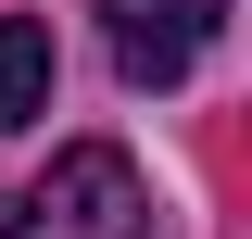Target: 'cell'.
Wrapping results in <instances>:
<instances>
[{
    "mask_svg": "<svg viewBox=\"0 0 252 239\" xmlns=\"http://www.w3.org/2000/svg\"><path fill=\"white\" fill-rule=\"evenodd\" d=\"M139 227H152V189L114 139L51 151V177L26 189V239H139Z\"/></svg>",
    "mask_w": 252,
    "mask_h": 239,
    "instance_id": "6da1fadb",
    "label": "cell"
},
{
    "mask_svg": "<svg viewBox=\"0 0 252 239\" xmlns=\"http://www.w3.org/2000/svg\"><path fill=\"white\" fill-rule=\"evenodd\" d=\"M215 26H227V0H101V38H114L126 89H177L215 51Z\"/></svg>",
    "mask_w": 252,
    "mask_h": 239,
    "instance_id": "7a4b0ae2",
    "label": "cell"
},
{
    "mask_svg": "<svg viewBox=\"0 0 252 239\" xmlns=\"http://www.w3.org/2000/svg\"><path fill=\"white\" fill-rule=\"evenodd\" d=\"M51 114V26L0 13V126H38Z\"/></svg>",
    "mask_w": 252,
    "mask_h": 239,
    "instance_id": "3957f363",
    "label": "cell"
},
{
    "mask_svg": "<svg viewBox=\"0 0 252 239\" xmlns=\"http://www.w3.org/2000/svg\"><path fill=\"white\" fill-rule=\"evenodd\" d=\"M0 239H26V202H0Z\"/></svg>",
    "mask_w": 252,
    "mask_h": 239,
    "instance_id": "277c9868",
    "label": "cell"
}]
</instances>
